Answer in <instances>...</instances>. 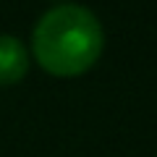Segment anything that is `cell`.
Returning <instances> with one entry per match:
<instances>
[{
    "mask_svg": "<svg viewBox=\"0 0 157 157\" xmlns=\"http://www.w3.org/2000/svg\"><path fill=\"white\" fill-rule=\"evenodd\" d=\"M29 55L21 39L11 34H0V86L16 84L26 76Z\"/></svg>",
    "mask_w": 157,
    "mask_h": 157,
    "instance_id": "7a4b0ae2",
    "label": "cell"
},
{
    "mask_svg": "<svg viewBox=\"0 0 157 157\" xmlns=\"http://www.w3.org/2000/svg\"><path fill=\"white\" fill-rule=\"evenodd\" d=\"M34 55L52 76H78L100 58L105 34L102 24L84 6H55L34 26Z\"/></svg>",
    "mask_w": 157,
    "mask_h": 157,
    "instance_id": "6da1fadb",
    "label": "cell"
}]
</instances>
